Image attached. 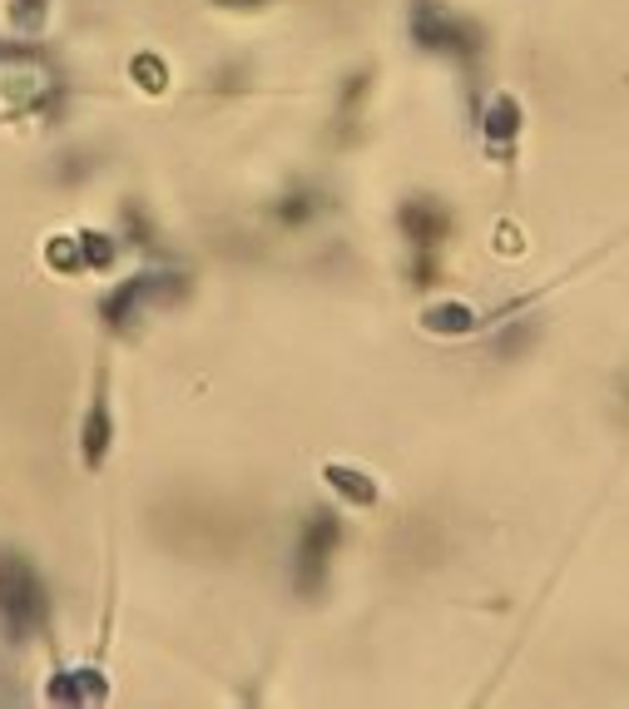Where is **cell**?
<instances>
[{
  "mask_svg": "<svg viewBox=\"0 0 629 709\" xmlns=\"http://www.w3.org/2000/svg\"><path fill=\"white\" fill-rule=\"evenodd\" d=\"M159 541L189 560H229L248 541V521L209 496H174L159 506Z\"/></svg>",
  "mask_w": 629,
  "mask_h": 709,
  "instance_id": "cell-1",
  "label": "cell"
},
{
  "mask_svg": "<svg viewBox=\"0 0 629 709\" xmlns=\"http://www.w3.org/2000/svg\"><path fill=\"white\" fill-rule=\"evenodd\" d=\"M45 580L30 566L20 551H0V626H6L10 640H30L40 626H45Z\"/></svg>",
  "mask_w": 629,
  "mask_h": 709,
  "instance_id": "cell-2",
  "label": "cell"
},
{
  "mask_svg": "<svg viewBox=\"0 0 629 709\" xmlns=\"http://www.w3.org/2000/svg\"><path fill=\"white\" fill-rule=\"evenodd\" d=\"M337 541H343V521H337L333 512L307 516L303 536H297V560H293V586H297V596H323L327 566H333Z\"/></svg>",
  "mask_w": 629,
  "mask_h": 709,
  "instance_id": "cell-3",
  "label": "cell"
},
{
  "mask_svg": "<svg viewBox=\"0 0 629 709\" xmlns=\"http://www.w3.org/2000/svg\"><path fill=\"white\" fill-rule=\"evenodd\" d=\"M164 283L169 278H134V283H124V288H114L110 298H104V317H110L114 333H120V327H134V317H140L144 303L164 298Z\"/></svg>",
  "mask_w": 629,
  "mask_h": 709,
  "instance_id": "cell-4",
  "label": "cell"
},
{
  "mask_svg": "<svg viewBox=\"0 0 629 709\" xmlns=\"http://www.w3.org/2000/svg\"><path fill=\"white\" fill-rule=\"evenodd\" d=\"M446 229H452V219H446V209L432 204V199H412V204H402V234L417 243L422 253H432L436 243L446 239Z\"/></svg>",
  "mask_w": 629,
  "mask_h": 709,
  "instance_id": "cell-5",
  "label": "cell"
},
{
  "mask_svg": "<svg viewBox=\"0 0 629 709\" xmlns=\"http://www.w3.org/2000/svg\"><path fill=\"white\" fill-rule=\"evenodd\" d=\"M80 442H84V462H90V467H100L104 452H110V442H114V422H110V402H104V387H100V397H94L90 417H84Z\"/></svg>",
  "mask_w": 629,
  "mask_h": 709,
  "instance_id": "cell-6",
  "label": "cell"
},
{
  "mask_svg": "<svg viewBox=\"0 0 629 709\" xmlns=\"http://www.w3.org/2000/svg\"><path fill=\"white\" fill-rule=\"evenodd\" d=\"M50 700L60 705H84V700H104V685L94 670H70V675H55L50 685Z\"/></svg>",
  "mask_w": 629,
  "mask_h": 709,
  "instance_id": "cell-7",
  "label": "cell"
},
{
  "mask_svg": "<svg viewBox=\"0 0 629 709\" xmlns=\"http://www.w3.org/2000/svg\"><path fill=\"white\" fill-rule=\"evenodd\" d=\"M327 482H333L337 492H343L347 502H357V506H372V502H377V482H372L367 472H352V467H327Z\"/></svg>",
  "mask_w": 629,
  "mask_h": 709,
  "instance_id": "cell-8",
  "label": "cell"
},
{
  "mask_svg": "<svg viewBox=\"0 0 629 709\" xmlns=\"http://www.w3.org/2000/svg\"><path fill=\"white\" fill-rule=\"evenodd\" d=\"M323 209H327V199L317 194V189H297V194H287L278 204V219L287 229H297V224H307V219H317Z\"/></svg>",
  "mask_w": 629,
  "mask_h": 709,
  "instance_id": "cell-9",
  "label": "cell"
},
{
  "mask_svg": "<svg viewBox=\"0 0 629 709\" xmlns=\"http://www.w3.org/2000/svg\"><path fill=\"white\" fill-rule=\"evenodd\" d=\"M486 134L490 140H510V134H520V104L516 100H490V110H486Z\"/></svg>",
  "mask_w": 629,
  "mask_h": 709,
  "instance_id": "cell-10",
  "label": "cell"
},
{
  "mask_svg": "<svg viewBox=\"0 0 629 709\" xmlns=\"http://www.w3.org/2000/svg\"><path fill=\"white\" fill-rule=\"evenodd\" d=\"M471 323H476V313L466 308V303H442V308L426 313V327H432V333H466Z\"/></svg>",
  "mask_w": 629,
  "mask_h": 709,
  "instance_id": "cell-11",
  "label": "cell"
},
{
  "mask_svg": "<svg viewBox=\"0 0 629 709\" xmlns=\"http://www.w3.org/2000/svg\"><path fill=\"white\" fill-rule=\"evenodd\" d=\"M110 259H114V249H110V239H104V234H84V239H80V263H94V269H104Z\"/></svg>",
  "mask_w": 629,
  "mask_h": 709,
  "instance_id": "cell-12",
  "label": "cell"
},
{
  "mask_svg": "<svg viewBox=\"0 0 629 709\" xmlns=\"http://www.w3.org/2000/svg\"><path fill=\"white\" fill-rule=\"evenodd\" d=\"M45 20V0H16V26H40Z\"/></svg>",
  "mask_w": 629,
  "mask_h": 709,
  "instance_id": "cell-13",
  "label": "cell"
},
{
  "mask_svg": "<svg viewBox=\"0 0 629 709\" xmlns=\"http://www.w3.org/2000/svg\"><path fill=\"white\" fill-rule=\"evenodd\" d=\"M213 6H223V10H258V6H268V0H213Z\"/></svg>",
  "mask_w": 629,
  "mask_h": 709,
  "instance_id": "cell-14",
  "label": "cell"
}]
</instances>
